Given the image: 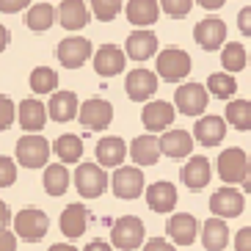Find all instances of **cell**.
<instances>
[{"instance_id":"obj_1","label":"cell","mask_w":251,"mask_h":251,"mask_svg":"<svg viewBox=\"0 0 251 251\" xmlns=\"http://www.w3.org/2000/svg\"><path fill=\"white\" fill-rule=\"evenodd\" d=\"M111 243L122 251H135L138 246H147V226L138 215H122L111 226Z\"/></svg>"},{"instance_id":"obj_2","label":"cell","mask_w":251,"mask_h":251,"mask_svg":"<svg viewBox=\"0 0 251 251\" xmlns=\"http://www.w3.org/2000/svg\"><path fill=\"white\" fill-rule=\"evenodd\" d=\"M75 188L83 199H100L111 188V177L105 174L100 163H80L75 169Z\"/></svg>"},{"instance_id":"obj_3","label":"cell","mask_w":251,"mask_h":251,"mask_svg":"<svg viewBox=\"0 0 251 251\" xmlns=\"http://www.w3.org/2000/svg\"><path fill=\"white\" fill-rule=\"evenodd\" d=\"M218 177L224 179V185H237V182H246L249 179V171H251V160L240 147H229L218 155Z\"/></svg>"},{"instance_id":"obj_4","label":"cell","mask_w":251,"mask_h":251,"mask_svg":"<svg viewBox=\"0 0 251 251\" xmlns=\"http://www.w3.org/2000/svg\"><path fill=\"white\" fill-rule=\"evenodd\" d=\"M14 155L25 169H47V160H50V141H47L45 135L28 133L17 141Z\"/></svg>"},{"instance_id":"obj_5","label":"cell","mask_w":251,"mask_h":251,"mask_svg":"<svg viewBox=\"0 0 251 251\" xmlns=\"http://www.w3.org/2000/svg\"><path fill=\"white\" fill-rule=\"evenodd\" d=\"M47 229H50V218H47V213L39 210V207H25V210H20V213L14 215L17 237H23L28 243H39V240L47 235Z\"/></svg>"},{"instance_id":"obj_6","label":"cell","mask_w":251,"mask_h":251,"mask_svg":"<svg viewBox=\"0 0 251 251\" xmlns=\"http://www.w3.org/2000/svg\"><path fill=\"white\" fill-rule=\"evenodd\" d=\"M155 69L166 83H179L182 77L191 75V55L185 50H179V47H166L157 55Z\"/></svg>"},{"instance_id":"obj_7","label":"cell","mask_w":251,"mask_h":251,"mask_svg":"<svg viewBox=\"0 0 251 251\" xmlns=\"http://www.w3.org/2000/svg\"><path fill=\"white\" fill-rule=\"evenodd\" d=\"M144 171L141 166H122L113 171L111 177V191L119 199H138L141 193H147V182H144Z\"/></svg>"},{"instance_id":"obj_8","label":"cell","mask_w":251,"mask_h":251,"mask_svg":"<svg viewBox=\"0 0 251 251\" xmlns=\"http://www.w3.org/2000/svg\"><path fill=\"white\" fill-rule=\"evenodd\" d=\"M207 102H210V91L201 83H182L174 91V105H177V111L182 116H199L201 119Z\"/></svg>"},{"instance_id":"obj_9","label":"cell","mask_w":251,"mask_h":251,"mask_svg":"<svg viewBox=\"0 0 251 251\" xmlns=\"http://www.w3.org/2000/svg\"><path fill=\"white\" fill-rule=\"evenodd\" d=\"M77 119H80V125L86 130H94V133L108 130L113 122V105L108 100H102V97H91V100H86L80 105V116Z\"/></svg>"},{"instance_id":"obj_10","label":"cell","mask_w":251,"mask_h":251,"mask_svg":"<svg viewBox=\"0 0 251 251\" xmlns=\"http://www.w3.org/2000/svg\"><path fill=\"white\" fill-rule=\"evenodd\" d=\"M243 193L237 191V188H232V185H224V188H218V191L210 196V213L215 215V218H224V221H229V218H237V215L243 213Z\"/></svg>"},{"instance_id":"obj_11","label":"cell","mask_w":251,"mask_h":251,"mask_svg":"<svg viewBox=\"0 0 251 251\" xmlns=\"http://www.w3.org/2000/svg\"><path fill=\"white\" fill-rule=\"evenodd\" d=\"M55 55H58L61 67H67V69H80L83 64L91 58V42H89L86 36H67V39H64V42L58 45Z\"/></svg>"},{"instance_id":"obj_12","label":"cell","mask_w":251,"mask_h":251,"mask_svg":"<svg viewBox=\"0 0 251 251\" xmlns=\"http://www.w3.org/2000/svg\"><path fill=\"white\" fill-rule=\"evenodd\" d=\"M193 39H196V45L207 52L218 50V47H224V42H226V23L218 20V17H204V20L196 23V28H193Z\"/></svg>"},{"instance_id":"obj_13","label":"cell","mask_w":251,"mask_h":251,"mask_svg":"<svg viewBox=\"0 0 251 251\" xmlns=\"http://www.w3.org/2000/svg\"><path fill=\"white\" fill-rule=\"evenodd\" d=\"M127 157H130V147L119 135H105V138H100V144H97V163L102 169H113V171L122 169Z\"/></svg>"},{"instance_id":"obj_14","label":"cell","mask_w":251,"mask_h":251,"mask_svg":"<svg viewBox=\"0 0 251 251\" xmlns=\"http://www.w3.org/2000/svg\"><path fill=\"white\" fill-rule=\"evenodd\" d=\"M174 105L166 102V100H152V102L144 105V113H141V122L149 133H169L171 122H174Z\"/></svg>"},{"instance_id":"obj_15","label":"cell","mask_w":251,"mask_h":251,"mask_svg":"<svg viewBox=\"0 0 251 251\" xmlns=\"http://www.w3.org/2000/svg\"><path fill=\"white\" fill-rule=\"evenodd\" d=\"M166 232H169L174 246H191L196 240V235H201L199 221L191 213H174L169 218V224H166Z\"/></svg>"},{"instance_id":"obj_16","label":"cell","mask_w":251,"mask_h":251,"mask_svg":"<svg viewBox=\"0 0 251 251\" xmlns=\"http://www.w3.org/2000/svg\"><path fill=\"white\" fill-rule=\"evenodd\" d=\"M125 91L133 102H144L157 91V75L149 69H133L125 80Z\"/></svg>"},{"instance_id":"obj_17","label":"cell","mask_w":251,"mask_h":251,"mask_svg":"<svg viewBox=\"0 0 251 251\" xmlns=\"http://www.w3.org/2000/svg\"><path fill=\"white\" fill-rule=\"evenodd\" d=\"M61 232L64 237L69 240H77V237L86 235V229H89V207L80 204V201H75V204L64 207V213H61Z\"/></svg>"},{"instance_id":"obj_18","label":"cell","mask_w":251,"mask_h":251,"mask_svg":"<svg viewBox=\"0 0 251 251\" xmlns=\"http://www.w3.org/2000/svg\"><path fill=\"white\" fill-rule=\"evenodd\" d=\"M127 64V52L119 50L116 45H102L94 52V72L100 77H113L125 69Z\"/></svg>"},{"instance_id":"obj_19","label":"cell","mask_w":251,"mask_h":251,"mask_svg":"<svg viewBox=\"0 0 251 251\" xmlns=\"http://www.w3.org/2000/svg\"><path fill=\"white\" fill-rule=\"evenodd\" d=\"M147 204L152 213H171L177 207V185L157 179L147 188Z\"/></svg>"},{"instance_id":"obj_20","label":"cell","mask_w":251,"mask_h":251,"mask_svg":"<svg viewBox=\"0 0 251 251\" xmlns=\"http://www.w3.org/2000/svg\"><path fill=\"white\" fill-rule=\"evenodd\" d=\"M47 105L42 102V100H23L20 102V113H17V119H20V127H23L25 133H39V130H45L47 125Z\"/></svg>"},{"instance_id":"obj_21","label":"cell","mask_w":251,"mask_h":251,"mask_svg":"<svg viewBox=\"0 0 251 251\" xmlns=\"http://www.w3.org/2000/svg\"><path fill=\"white\" fill-rule=\"evenodd\" d=\"M193 141L196 138L185 130H169V133L160 135V149L171 160H182V157H193Z\"/></svg>"},{"instance_id":"obj_22","label":"cell","mask_w":251,"mask_h":251,"mask_svg":"<svg viewBox=\"0 0 251 251\" xmlns=\"http://www.w3.org/2000/svg\"><path fill=\"white\" fill-rule=\"evenodd\" d=\"M47 113H50L52 122H72L75 116H80L77 94H75V91H55V94L50 97Z\"/></svg>"},{"instance_id":"obj_23","label":"cell","mask_w":251,"mask_h":251,"mask_svg":"<svg viewBox=\"0 0 251 251\" xmlns=\"http://www.w3.org/2000/svg\"><path fill=\"white\" fill-rule=\"evenodd\" d=\"M226 135V119L224 116H201L193 127V138L204 147H218Z\"/></svg>"},{"instance_id":"obj_24","label":"cell","mask_w":251,"mask_h":251,"mask_svg":"<svg viewBox=\"0 0 251 251\" xmlns=\"http://www.w3.org/2000/svg\"><path fill=\"white\" fill-rule=\"evenodd\" d=\"M210 174H213V169H210V160L207 157H191L182 166L179 179H182V185L188 191H204V185L210 182Z\"/></svg>"},{"instance_id":"obj_25","label":"cell","mask_w":251,"mask_h":251,"mask_svg":"<svg viewBox=\"0 0 251 251\" xmlns=\"http://www.w3.org/2000/svg\"><path fill=\"white\" fill-rule=\"evenodd\" d=\"M127 58L133 61H147L152 55H157V36L152 30H135L127 36V45H125Z\"/></svg>"},{"instance_id":"obj_26","label":"cell","mask_w":251,"mask_h":251,"mask_svg":"<svg viewBox=\"0 0 251 251\" xmlns=\"http://www.w3.org/2000/svg\"><path fill=\"white\" fill-rule=\"evenodd\" d=\"M160 138L157 135H138V138L130 144V160L135 166H155L157 157H160Z\"/></svg>"},{"instance_id":"obj_27","label":"cell","mask_w":251,"mask_h":251,"mask_svg":"<svg viewBox=\"0 0 251 251\" xmlns=\"http://www.w3.org/2000/svg\"><path fill=\"white\" fill-rule=\"evenodd\" d=\"M125 14H127V20L141 30V28H147V25L157 23L160 3H157V0H127Z\"/></svg>"},{"instance_id":"obj_28","label":"cell","mask_w":251,"mask_h":251,"mask_svg":"<svg viewBox=\"0 0 251 251\" xmlns=\"http://www.w3.org/2000/svg\"><path fill=\"white\" fill-rule=\"evenodd\" d=\"M229 243V224L224 218H207L201 224V246L207 251H221Z\"/></svg>"},{"instance_id":"obj_29","label":"cell","mask_w":251,"mask_h":251,"mask_svg":"<svg viewBox=\"0 0 251 251\" xmlns=\"http://www.w3.org/2000/svg\"><path fill=\"white\" fill-rule=\"evenodd\" d=\"M89 11H86V0H61L58 6V20L67 30H80L89 25Z\"/></svg>"},{"instance_id":"obj_30","label":"cell","mask_w":251,"mask_h":251,"mask_svg":"<svg viewBox=\"0 0 251 251\" xmlns=\"http://www.w3.org/2000/svg\"><path fill=\"white\" fill-rule=\"evenodd\" d=\"M52 152H55V157H58L64 166H69V163H77V166H80L83 138H80V135H72V133H64V135H58V138H55Z\"/></svg>"},{"instance_id":"obj_31","label":"cell","mask_w":251,"mask_h":251,"mask_svg":"<svg viewBox=\"0 0 251 251\" xmlns=\"http://www.w3.org/2000/svg\"><path fill=\"white\" fill-rule=\"evenodd\" d=\"M69 179H75L69 174V169L64 163H50L45 169V177H42V185H45V191L50 196H64L69 191Z\"/></svg>"},{"instance_id":"obj_32","label":"cell","mask_w":251,"mask_h":251,"mask_svg":"<svg viewBox=\"0 0 251 251\" xmlns=\"http://www.w3.org/2000/svg\"><path fill=\"white\" fill-rule=\"evenodd\" d=\"M226 125H232L235 130H240V133H246V130H251V102L249 100H229L226 102Z\"/></svg>"},{"instance_id":"obj_33","label":"cell","mask_w":251,"mask_h":251,"mask_svg":"<svg viewBox=\"0 0 251 251\" xmlns=\"http://www.w3.org/2000/svg\"><path fill=\"white\" fill-rule=\"evenodd\" d=\"M52 20H55V8H52L50 3H36V6L28 8V14H25V25H28L30 30H36V33L50 30Z\"/></svg>"},{"instance_id":"obj_34","label":"cell","mask_w":251,"mask_h":251,"mask_svg":"<svg viewBox=\"0 0 251 251\" xmlns=\"http://www.w3.org/2000/svg\"><path fill=\"white\" fill-rule=\"evenodd\" d=\"M58 89V72L50 67H36L30 72V91L33 94H55Z\"/></svg>"},{"instance_id":"obj_35","label":"cell","mask_w":251,"mask_h":251,"mask_svg":"<svg viewBox=\"0 0 251 251\" xmlns=\"http://www.w3.org/2000/svg\"><path fill=\"white\" fill-rule=\"evenodd\" d=\"M207 91H210L213 97H218V100H224V102H226L229 97H235L237 80H235L229 72H213L210 77H207Z\"/></svg>"},{"instance_id":"obj_36","label":"cell","mask_w":251,"mask_h":251,"mask_svg":"<svg viewBox=\"0 0 251 251\" xmlns=\"http://www.w3.org/2000/svg\"><path fill=\"white\" fill-rule=\"evenodd\" d=\"M246 61H249V52H246V47L240 45V42H226V47L221 50V64H224V69H226L229 75H232V72H240V69H246Z\"/></svg>"},{"instance_id":"obj_37","label":"cell","mask_w":251,"mask_h":251,"mask_svg":"<svg viewBox=\"0 0 251 251\" xmlns=\"http://www.w3.org/2000/svg\"><path fill=\"white\" fill-rule=\"evenodd\" d=\"M91 11L100 23H111L122 11V0H91Z\"/></svg>"},{"instance_id":"obj_38","label":"cell","mask_w":251,"mask_h":251,"mask_svg":"<svg viewBox=\"0 0 251 251\" xmlns=\"http://www.w3.org/2000/svg\"><path fill=\"white\" fill-rule=\"evenodd\" d=\"M17 113H20V108H14V100H11V97H6V94L0 97V130H3V133L14 125Z\"/></svg>"},{"instance_id":"obj_39","label":"cell","mask_w":251,"mask_h":251,"mask_svg":"<svg viewBox=\"0 0 251 251\" xmlns=\"http://www.w3.org/2000/svg\"><path fill=\"white\" fill-rule=\"evenodd\" d=\"M17 182V163L11 157L0 155V188H11Z\"/></svg>"},{"instance_id":"obj_40","label":"cell","mask_w":251,"mask_h":251,"mask_svg":"<svg viewBox=\"0 0 251 251\" xmlns=\"http://www.w3.org/2000/svg\"><path fill=\"white\" fill-rule=\"evenodd\" d=\"M160 6H163V11H166L169 17H174V20H182V17L191 11L193 0H160Z\"/></svg>"},{"instance_id":"obj_41","label":"cell","mask_w":251,"mask_h":251,"mask_svg":"<svg viewBox=\"0 0 251 251\" xmlns=\"http://www.w3.org/2000/svg\"><path fill=\"white\" fill-rule=\"evenodd\" d=\"M235 251H251V226H243L235 235Z\"/></svg>"},{"instance_id":"obj_42","label":"cell","mask_w":251,"mask_h":251,"mask_svg":"<svg viewBox=\"0 0 251 251\" xmlns=\"http://www.w3.org/2000/svg\"><path fill=\"white\" fill-rule=\"evenodd\" d=\"M144 251H177V246L169 243V240H163V237H149Z\"/></svg>"},{"instance_id":"obj_43","label":"cell","mask_w":251,"mask_h":251,"mask_svg":"<svg viewBox=\"0 0 251 251\" xmlns=\"http://www.w3.org/2000/svg\"><path fill=\"white\" fill-rule=\"evenodd\" d=\"M0 251H17V232H11V229L0 232Z\"/></svg>"},{"instance_id":"obj_44","label":"cell","mask_w":251,"mask_h":251,"mask_svg":"<svg viewBox=\"0 0 251 251\" xmlns=\"http://www.w3.org/2000/svg\"><path fill=\"white\" fill-rule=\"evenodd\" d=\"M237 28H240V33L251 36V6L240 8V14H237Z\"/></svg>"},{"instance_id":"obj_45","label":"cell","mask_w":251,"mask_h":251,"mask_svg":"<svg viewBox=\"0 0 251 251\" xmlns=\"http://www.w3.org/2000/svg\"><path fill=\"white\" fill-rule=\"evenodd\" d=\"M30 0H0V11L3 14H14V11H23Z\"/></svg>"},{"instance_id":"obj_46","label":"cell","mask_w":251,"mask_h":251,"mask_svg":"<svg viewBox=\"0 0 251 251\" xmlns=\"http://www.w3.org/2000/svg\"><path fill=\"white\" fill-rule=\"evenodd\" d=\"M83 251H113V243H105V240H91Z\"/></svg>"},{"instance_id":"obj_47","label":"cell","mask_w":251,"mask_h":251,"mask_svg":"<svg viewBox=\"0 0 251 251\" xmlns=\"http://www.w3.org/2000/svg\"><path fill=\"white\" fill-rule=\"evenodd\" d=\"M0 221H3V229L14 226V218H11V210H8V204L0 207Z\"/></svg>"},{"instance_id":"obj_48","label":"cell","mask_w":251,"mask_h":251,"mask_svg":"<svg viewBox=\"0 0 251 251\" xmlns=\"http://www.w3.org/2000/svg\"><path fill=\"white\" fill-rule=\"evenodd\" d=\"M201 8H207V11H218V8L224 6V0H196Z\"/></svg>"},{"instance_id":"obj_49","label":"cell","mask_w":251,"mask_h":251,"mask_svg":"<svg viewBox=\"0 0 251 251\" xmlns=\"http://www.w3.org/2000/svg\"><path fill=\"white\" fill-rule=\"evenodd\" d=\"M47 251H77L75 246H69V243H55V246H50Z\"/></svg>"},{"instance_id":"obj_50","label":"cell","mask_w":251,"mask_h":251,"mask_svg":"<svg viewBox=\"0 0 251 251\" xmlns=\"http://www.w3.org/2000/svg\"><path fill=\"white\" fill-rule=\"evenodd\" d=\"M243 188H246V193H249V196H251V171H249V179H246V182H243Z\"/></svg>"}]
</instances>
